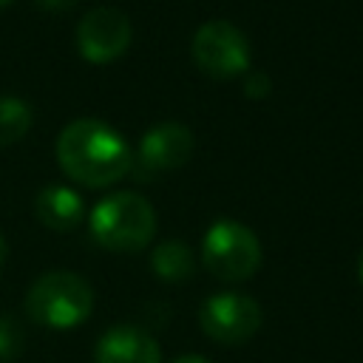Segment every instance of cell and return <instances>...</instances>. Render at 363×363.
<instances>
[{
    "instance_id": "1",
    "label": "cell",
    "mask_w": 363,
    "mask_h": 363,
    "mask_svg": "<svg viewBox=\"0 0 363 363\" xmlns=\"http://www.w3.org/2000/svg\"><path fill=\"white\" fill-rule=\"evenodd\" d=\"M62 170L85 187H108L130 167L128 142L99 119H74L57 136Z\"/></svg>"
},
{
    "instance_id": "2",
    "label": "cell",
    "mask_w": 363,
    "mask_h": 363,
    "mask_svg": "<svg viewBox=\"0 0 363 363\" xmlns=\"http://www.w3.org/2000/svg\"><path fill=\"white\" fill-rule=\"evenodd\" d=\"M26 315L43 329H74L88 320L94 309L91 284L68 269L43 272L26 292Z\"/></svg>"
},
{
    "instance_id": "3",
    "label": "cell",
    "mask_w": 363,
    "mask_h": 363,
    "mask_svg": "<svg viewBox=\"0 0 363 363\" xmlns=\"http://www.w3.org/2000/svg\"><path fill=\"white\" fill-rule=\"evenodd\" d=\"M91 233L102 247L113 252H136L150 244L156 233V213L145 196L119 190L94 204Z\"/></svg>"
},
{
    "instance_id": "4",
    "label": "cell",
    "mask_w": 363,
    "mask_h": 363,
    "mask_svg": "<svg viewBox=\"0 0 363 363\" xmlns=\"http://www.w3.org/2000/svg\"><path fill=\"white\" fill-rule=\"evenodd\" d=\"M201 264L224 284L247 281L261 267V241L247 224L218 218L201 238Z\"/></svg>"
},
{
    "instance_id": "5",
    "label": "cell",
    "mask_w": 363,
    "mask_h": 363,
    "mask_svg": "<svg viewBox=\"0 0 363 363\" xmlns=\"http://www.w3.org/2000/svg\"><path fill=\"white\" fill-rule=\"evenodd\" d=\"M190 54L196 65L216 79H230L250 68V43L244 31L230 20L201 23L193 34Z\"/></svg>"
},
{
    "instance_id": "6",
    "label": "cell",
    "mask_w": 363,
    "mask_h": 363,
    "mask_svg": "<svg viewBox=\"0 0 363 363\" xmlns=\"http://www.w3.org/2000/svg\"><path fill=\"white\" fill-rule=\"evenodd\" d=\"M264 323V312L255 298L244 292H216L199 309L201 332L221 346H241Z\"/></svg>"
},
{
    "instance_id": "7",
    "label": "cell",
    "mask_w": 363,
    "mask_h": 363,
    "mask_svg": "<svg viewBox=\"0 0 363 363\" xmlns=\"http://www.w3.org/2000/svg\"><path fill=\"white\" fill-rule=\"evenodd\" d=\"M130 45V20L113 6H96L77 26V51L88 62H111Z\"/></svg>"
},
{
    "instance_id": "8",
    "label": "cell",
    "mask_w": 363,
    "mask_h": 363,
    "mask_svg": "<svg viewBox=\"0 0 363 363\" xmlns=\"http://www.w3.org/2000/svg\"><path fill=\"white\" fill-rule=\"evenodd\" d=\"M193 153V130L182 122H159L145 130L139 142V167L142 176L182 167Z\"/></svg>"
},
{
    "instance_id": "9",
    "label": "cell",
    "mask_w": 363,
    "mask_h": 363,
    "mask_svg": "<svg viewBox=\"0 0 363 363\" xmlns=\"http://www.w3.org/2000/svg\"><path fill=\"white\" fill-rule=\"evenodd\" d=\"M94 363H162V349L150 332L133 323H116L99 335Z\"/></svg>"
},
{
    "instance_id": "10",
    "label": "cell",
    "mask_w": 363,
    "mask_h": 363,
    "mask_svg": "<svg viewBox=\"0 0 363 363\" xmlns=\"http://www.w3.org/2000/svg\"><path fill=\"white\" fill-rule=\"evenodd\" d=\"M37 218L51 230H74L85 216V201L74 187L45 184L34 199Z\"/></svg>"
},
{
    "instance_id": "11",
    "label": "cell",
    "mask_w": 363,
    "mask_h": 363,
    "mask_svg": "<svg viewBox=\"0 0 363 363\" xmlns=\"http://www.w3.org/2000/svg\"><path fill=\"white\" fill-rule=\"evenodd\" d=\"M150 269L162 281H167V284H182L196 269L193 250L184 241H179V238H167V241H162V244L153 247V252H150Z\"/></svg>"
},
{
    "instance_id": "12",
    "label": "cell",
    "mask_w": 363,
    "mask_h": 363,
    "mask_svg": "<svg viewBox=\"0 0 363 363\" xmlns=\"http://www.w3.org/2000/svg\"><path fill=\"white\" fill-rule=\"evenodd\" d=\"M31 128V108L17 96H0V147L17 142Z\"/></svg>"
},
{
    "instance_id": "13",
    "label": "cell",
    "mask_w": 363,
    "mask_h": 363,
    "mask_svg": "<svg viewBox=\"0 0 363 363\" xmlns=\"http://www.w3.org/2000/svg\"><path fill=\"white\" fill-rule=\"evenodd\" d=\"M26 349L23 323L14 315H0V363H11Z\"/></svg>"
},
{
    "instance_id": "14",
    "label": "cell",
    "mask_w": 363,
    "mask_h": 363,
    "mask_svg": "<svg viewBox=\"0 0 363 363\" xmlns=\"http://www.w3.org/2000/svg\"><path fill=\"white\" fill-rule=\"evenodd\" d=\"M269 91H272L269 74H264V71H250V74L244 77V94H247L250 99H264Z\"/></svg>"
},
{
    "instance_id": "15",
    "label": "cell",
    "mask_w": 363,
    "mask_h": 363,
    "mask_svg": "<svg viewBox=\"0 0 363 363\" xmlns=\"http://www.w3.org/2000/svg\"><path fill=\"white\" fill-rule=\"evenodd\" d=\"M43 9H68L74 6V0H37Z\"/></svg>"
},
{
    "instance_id": "16",
    "label": "cell",
    "mask_w": 363,
    "mask_h": 363,
    "mask_svg": "<svg viewBox=\"0 0 363 363\" xmlns=\"http://www.w3.org/2000/svg\"><path fill=\"white\" fill-rule=\"evenodd\" d=\"M173 363H213V360H207V357H201V354H182V357H176Z\"/></svg>"
},
{
    "instance_id": "17",
    "label": "cell",
    "mask_w": 363,
    "mask_h": 363,
    "mask_svg": "<svg viewBox=\"0 0 363 363\" xmlns=\"http://www.w3.org/2000/svg\"><path fill=\"white\" fill-rule=\"evenodd\" d=\"M6 258H9V244H6V238L0 235V269H3V264H6Z\"/></svg>"
},
{
    "instance_id": "18",
    "label": "cell",
    "mask_w": 363,
    "mask_h": 363,
    "mask_svg": "<svg viewBox=\"0 0 363 363\" xmlns=\"http://www.w3.org/2000/svg\"><path fill=\"white\" fill-rule=\"evenodd\" d=\"M357 275H360V284H363V250H360V258H357Z\"/></svg>"
},
{
    "instance_id": "19",
    "label": "cell",
    "mask_w": 363,
    "mask_h": 363,
    "mask_svg": "<svg viewBox=\"0 0 363 363\" xmlns=\"http://www.w3.org/2000/svg\"><path fill=\"white\" fill-rule=\"evenodd\" d=\"M9 3H14V0H0V6H9Z\"/></svg>"
}]
</instances>
